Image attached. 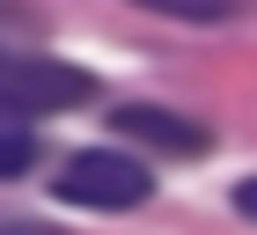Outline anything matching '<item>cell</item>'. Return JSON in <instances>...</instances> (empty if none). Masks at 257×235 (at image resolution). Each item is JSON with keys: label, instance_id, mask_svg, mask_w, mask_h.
<instances>
[{"label": "cell", "instance_id": "1", "mask_svg": "<svg viewBox=\"0 0 257 235\" xmlns=\"http://www.w3.org/2000/svg\"><path fill=\"white\" fill-rule=\"evenodd\" d=\"M96 96V81L66 66V59H0V125H30L52 110H74V103Z\"/></svg>", "mask_w": 257, "mask_h": 235}, {"label": "cell", "instance_id": "2", "mask_svg": "<svg viewBox=\"0 0 257 235\" xmlns=\"http://www.w3.org/2000/svg\"><path fill=\"white\" fill-rule=\"evenodd\" d=\"M59 206H88V213H125L155 191V176L140 155H118V147H81L59 176H52Z\"/></svg>", "mask_w": 257, "mask_h": 235}, {"label": "cell", "instance_id": "3", "mask_svg": "<svg viewBox=\"0 0 257 235\" xmlns=\"http://www.w3.org/2000/svg\"><path fill=\"white\" fill-rule=\"evenodd\" d=\"M110 133L140 140L147 155H206V147H213V133H206L198 118H177V110H162V103H118V110H110Z\"/></svg>", "mask_w": 257, "mask_h": 235}, {"label": "cell", "instance_id": "4", "mask_svg": "<svg viewBox=\"0 0 257 235\" xmlns=\"http://www.w3.org/2000/svg\"><path fill=\"white\" fill-rule=\"evenodd\" d=\"M30 162H37V133L30 125H0V184L30 176Z\"/></svg>", "mask_w": 257, "mask_h": 235}, {"label": "cell", "instance_id": "5", "mask_svg": "<svg viewBox=\"0 0 257 235\" xmlns=\"http://www.w3.org/2000/svg\"><path fill=\"white\" fill-rule=\"evenodd\" d=\"M133 8H155V15H177V22H228L242 0H133Z\"/></svg>", "mask_w": 257, "mask_h": 235}, {"label": "cell", "instance_id": "6", "mask_svg": "<svg viewBox=\"0 0 257 235\" xmlns=\"http://www.w3.org/2000/svg\"><path fill=\"white\" fill-rule=\"evenodd\" d=\"M235 213L257 220V176H242V184H235Z\"/></svg>", "mask_w": 257, "mask_h": 235}, {"label": "cell", "instance_id": "7", "mask_svg": "<svg viewBox=\"0 0 257 235\" xmlns=\"http://www.w3.org/2000/svg\"><path fill=\"white\" fill-rule=\"evenodd\" d=\"M0 235H59V228H30V220H22V228H0Z\"/></svg>", "mask_w": 257, "mask_h": 235}]
</instances>
